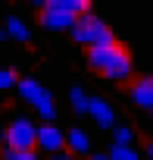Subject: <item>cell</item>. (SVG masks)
I'll use <instances>...</instances> for the list:
<instances>
[{
    "mask_svg": "<svg viewBox=\"0 0 153 160\" xmlns=\"http://www.w3.org/2000/svg\"><path fill=\"white\" fill-rule=\"evenodd\" d=\"M88 160H109V154H88Z\"/></svg>",
    "mask_w": 153,
    "mask_h": 160,
    "instance_id": "17",
    "label": "cell"
},
{
    "mask_svg": "<svg viewBox=\"0 0 153 160\" xmlns=\"http://www.w3.org/2000/svg\"><path fill=\"white\" fill-rule=\"evenodd\" d=\"M69 32H72V38H75V41H78V44H85L88 50H91V47H106V44H116L113 28H109V25H106L97 13H81Z\"/></svg>",
    "mask_w": 153,
    "mask_h": 160,
    "instance_id": "2",
    "label": "cell"
},
{
    "mask_svg": "<svg viewBox=\"0 0 153 160\" xmlns=\"http://www.w3.org/2000/svg\"><path fill=\"white\" fill-rule=\"evenodd\" d=\"M88 66L113 82H131L134 78V60L122 44H106V47H91L88 50Z\"/></svg>",
    "mask_w": 153,
    "mask_h": 160,
    "instance_id": "1",
    "label": "cell"
},
{
    "mask_svg": "<svg viewBox=\"0 0 153 160\" xmlns=\"http://www.w3.org/2000/svg\"><path fill=\"white\" fill-rule=\"evenodd\" d=\"M69 104H72V110L78 113V116H85V113H88V104H91V98L85 94V88H78V85H75V88L69 91Z\"/></svg>",
    "mask_w": 153,
    "mask_h": 160,
    "instance_id": "12",
    "label": "cell"
},
{
    "mask_svg": "<svg viewBox=\"0 0 153 160\" xmlns=\"http://www.w3.org/2000/svg\"><path fill=\"white\" fill-rule=\"evenodd\" d=\"M109 160H144L137 148H122V144H113L109 148Z\"/></svg>",
    "mask_w": 153,
    "mask_h": 160,
    "instance_id": "14",
    "label": "cell"
},
{
    "mask_svg": "<svg viewBox=\"0 0 153 160\" xmlns=\"http://www.w3.org/2000/svg\"><path fill=\"white\" fill-rule=\"evenodd\" d=\"M16 82H19V75H16L10 66H0V91H10V88H16Z\"/></svg>",
    "mask_w": 153,
    "mask_h": 160,
    "instance_id": "15",
    "label": "cell"
},
{
    "mask_svg": "<svg viewBox=\"0 0 153 160\" xmlns=\"http://www.w3.org/2000/svg\"><path fill=\"white\" fill-rule=\"evenodd\" d=\"M88 116H91L100 129H113V126H116V110H113V104L103 101V98H91V104H88Z\"/></svg>",
    "mask_w": 153,
    "mask_h": 160,
    "instance_id": "9",
    "label": "cell"
},
{
    "mask_svg": "<svg viewBox=\"0 0 153 160\" xmlns=\"http://www.w3.org/2000/svg\"><path fill=\"white\" fill-rule=\"evenodd\" d=\"M35 151H41V154H47V157L63 154V151H66V132L56 129V122H44V126H38Z\"/></svg>",
    "mask_w": 153,
    "mask_h": 160,
    "instance_id": "5",
    "label": "cell"
},
{
    "mask_svg": "<svg viewBox=\"0 0 153 160\" xmlns=\"http://www.w3.org/2000/svg\"><path fill=\"white\" fill-rule=\"evenodd\" d=\"M75 19H78V16L59 13V10H53L47 0H44V10H41V25H44L47 32H69V28L75 25Z\"/></svg>",
    "mask_w": 153,
    "mask_h": 160,
    "instance_id": "7",
    "label": "cell"
},
{
    "mask_svg": "<svg viewBox=\"0 0 153 160\" xmlns=\"http://www.w3.org/2000/svg\"><path fill=\"white\" fill-rule=\"evenodd\" d=\"M3 35H7V41H19V44H28V41H31V28H28V22H22L19 16H10V19L3 22Z\"/></svg>",
    "mask_w": 153,
    "mask_h": 160,
    "instance_id": "10",
    "label": "cell"
},
{
    "mask_svg": "<svg viewBox=\"0 0 153 160\" xmlns=\"http://www.w3.org/2000/svg\"><path fill=\"white\" fill-rule=\"evenodd\" d=\"M50 160H75V157H69V154H66V151H63V154H53V157H50Z\"/></svg>",
    "mask_w": 153,
    "mask_h": 160,
    "instance_id": "18",
    "label": "cell"
},
{
    "mask_svg": "<svg viewBox=\"0 0 153 160\" xmlns=\"http://www.w3.org/2000/svg\"><path fill=\"white\" fill-rule=\"evenodd\" d=\"M66 154L75 157V160H78V157H88V154H91V135H88L85 129H78V126L69 129V132H66Z\"/></svg>",
    "mask_w": 153,
    "mask_h": 160,
    "instance_id": "8",
    "label": "cell"
},
{
    "mask_svg": "<svg viewBox=\"0 0 153 160\" xmlns=\"http://www.w3.org/2000/svg\"><path fill=\"white\" fill-rule=\"evenodd\" d=\"M3 160H41L38 151H3Z\"/></svg>",
    "mask_w": 153,
    "mask_h": 160,
    "instance_id": "16",
    "label": "cell"
},
{
    "mask_svg": "<svg viewBox=\"0 0 153 160\" xmlns=\"http://www.w3.org/2000/svg\"><path fill=\"white\" fill-rule=\"evenodd\" d=\"M16 91H19V98H22L28 107H35V110H38V116H41L44 122H53V119H56L53 94H50V88H44V85L38 82V78H31V75L19 78V82H16Z\"/></svg>",
    "mask_w": 153,
    "mask_h": 160,
    "instance_id": "3",
    "label": "cell"
},
{
    "mask_svg": "<svg viewBox=\"0 0 153 160\" xmlns=\"http://www.w3.org/2000/svg\"><path fill=\"white\" fill-rule=\"evenodd\" d=\"M47 3L59 13H69V16H81V13H91V3L88 0H47Z\"/></svg>",
    "mask_w": 153,
    "mask_h": 160,
    "instance_id": "11",
    "label": "cell"
},
{
    "mask_svg": "<svg viewBox=\"0 0 153 160\" xmlns=\"http://www.w3.org/2000/svg\"><path fill=\"white\" fill-rule=\"evenodd\" d=\"M134 129L131 126H113V144H122V148H134Z\"/></svg>",
    "mask_w": 153,
    "mask_h": 160,
    "instance_id": "13",
    "label": "cell"
},
{
    "mask_svg": "<svg viewBox=\"0 0 153 160\" xmlns=\"http://www.w3.org/2000/svg\"><path fill=\"white\" fill-rule=\"evenodd\" d=\"M35 135H38V126L28 116H13L3 132L7 151H35Z\"/></svg>",
    "mask_w": 153,
    "mask_h": 160,
    "instance_id": "4",
    "label": "cell"
},
{
    "mask_svg": "<svg viewBox=\"0 0 153 160\" xmlns=\"http://www.w3.org/2000/svg\"><path fill=\"white\" fill-rule=\"evenodd\" d=\"M128 98L137 110H153V78L150 75H137L128 85Z\"/></svg>",
    "mask_w": 153,
    "mask_h": 160,
    "instance_id": "6",
    "label": "cell"
}]
</instances>
